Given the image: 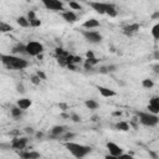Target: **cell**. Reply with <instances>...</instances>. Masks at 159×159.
<instances>
[{
    "label": "cell",
    "instance_id": "6da1fadb",
    "mask_svg": "<svg viewBox=\"0 0 159 159\" xmlns=\"http://www.w3.org/2000/svg\"><path fill=\"white\" fill-rule=\"evenodd\" d=\"M0 61L1 63L10 68V70H25L29 67V62L21 57L14 56V55H0Z\"/></svg>",
    "mask_w": 159,
    "mask_h": 159
},
{
    "label": "cell",
    "instance_id": "7a4b0ae2",
    "mask_svg": "<svg viewBox=\"0 0 159 159\" xmlns=\"http://www.w3.org/2000/svg\"><path fill=\"white\" fill-rule=\"evenodd\" d=\"M65 148L77 159H83L84 157H87L88 154H91L92 148L89 145H84V144H80L76 142H65Z\"/></svg>",
    "mask_w": 159,
    "mask_h": 159
},
{
    "label": "cell",
    "instance_id": "3957f363",
    "mask_svg": "<svg viewBox=\"0 0 159 159\" xmlns=\"http://www.w3.org/2000/svg\"><path fill=\"white\" fill-rule=\"evenodd\" d=\"M135 116L138 117V122H140L145 127H155L159 123V117L157 114H152L149 112H135Z\"/></svg>",
    "mask_w": 159,
    "mask_h": 159
},
{
    "label": "cell",
    "instance_id": "277c9868",
    "mask_svg": "<svg viewBox=\"0 0 159 159\" xmlns=\"http://www.w3.org/2000/svg\"><path fill=\"white\" fill-rule=\"evenodd\" d=\"M26 55L30 56H40L43 52V45L39 41H29L26 45Z\"/></svg>",
    "mask_w": 159,
    "mask_h": 159
},
{
    "label": "cell",
    "instance_id": "5b68a950",
    "mask_svg": "<svg viewBox=\"0 0 159 159\" xmlns=\"http://www.w3.org/2000/svg\"><path fill=\"white\" fill-rule=\"evenodd\" d=\"M81 34L84 37V40L88 41L89 43H99L103 40L102 35L94 30H81Z\"/></svg>",
    "mask_w": 159,
    "mask_h": 159
},
{
    "label": "cell",
    "instance_id": "8992f818",
    "mask_svg": "<svg viewBox=\"0 0 159 159\" xmlns=\"http://www.w3.org/2000/svg\"><path fill=\"white\" fill-rule=\"evenodd\" d=\"M42 5L47 10H53V11L63 10V2L60 0H42Z\"/></svg>",
    "mask_w": 159,
    "mask_h": 159
},
{
    "label": "cell",
    "instance_id": "52a82bcc",
    "mask_svg": "<svg viewBox=\"0 0 159 159\" xmlns=\"http://www.w3.org/2000/svg\"><path fill=\"white\" fill-rule=\"evenodd\" d=\"M27 138L26 137H17V138H14L10 143L11 148L12 149H16V150H22L25 149V147L27 145Z\"/></svg>",
    "mask_w": 159,
    "mask_h": 159
},
{
    "label": "cell",
    "instance_id": "ba28073f",
    "mask_svg": "<svg viewBox=\"0 0 159 159\" xmlns=\"http://www.w3.org/2000/svg\"><path fill=\"white\" fill-rule=\"evenodd\" d=\"M96 12L101 14V15H104L106 14V10H107V5L108 2H99V1H89L87 2Z\"/></svg>",
    "mask_w": 159,
    "mask_h": 159
},
{
    "label": "cell",
    "instance_id": "9c48e42d",
    "mask_svg": "<svg viewBox=\"0 0 159 159\" xmlns=\"http://www.w3.org/2000/svg\"><path fill=\"white\" fill-rule=\"evenodd\" d=\"M106 147H107V149H108V152H109V154H111V155L119 157L120 154H123V153H124V152H123V148H122V147H119L118 144L113 143V142H108V143L106 144Z\"/></svg>",
    "mask_w": 159,
    "mask_h": 159
},
{
    "label": "cell",
    "instance_id": "30bf717a",
    "mask_svg": "<svg viewBox=\"0 0 159 159\" xmlns=\"http://www.w3.org/2000/svg\"><path fill=\"white\" fill-rule=\"evenodd\" d=\"M148 109H149V113L158 116V113H159V98H158V97H153V98L149 101Z\"/></svg>",
    "mask_w": 159,
    "mask_h": 159
},
{
    "label": "cell",
    "instance_id": "8fae6325",
    "mask_svg": "<svg viewBox=\"0 0 159 159\" xmlns=\"http://www.w3.org/2000/svg\"><path fill=\"white\" fill-rule=\"evenodd\" d=\"M61 16H62V19H63L65 21H67V22H75V21H77V15H76V12L72 11V10L62 11V12H61Z\"/></svg>",
    "mask_w": 159,
    "mask_h": 159
},
{
    "label": "cell",
    "instance_id": "7c38bea8",
    "mask_svg": "<svg viewBox=\"0 0 159 159\" xmlns=\"http://www.w3.org/2000/svg\"><path fill=\"white\" fill-rule=\"evenodd\" d=\"M97 89H98V92L101 93V96H102V97H106V98L114 97V96L117 94V93H116V91H113V89H111V88H108V87L97 86Z\"/></svg>",
    "mask_w": 159,
    "mask_h": 159
},
{
    "label": "cell",
    "instance_id": "4fadbf2b",
    "mask_svg": "<svg viewBox=\"0 0 159 159\" xmlns=\"http://www.w3.org/2000/svg\"><path fill=\"white\" fill-rule=\"evenodd\" d=\"M20 157L22 159H40L41 154L39 152H36V150H26V152H21Z\"/></svg>",
    "mask_w": 159,
    "mask_h": 159
},
{
    "label": "cell",
    "instance_id": "5bb4252c",
    "mask_svg": "<svg viewBox=\"0 0 159 159\" xmlns=\"http://www.w3.org/2000/svg\"><path fill=\"white\" fill-rule=\"evenodd\" d=\"M139 24H137V22H134V24H129V25H125L124 27H123V32L125 34V35H128V36H130V35H133V34H135L138 30H139Z\"/></svg>",
    "mask_w": 159,
    "mask_h": 159
},
{
    "label": "cell",
    "instance_id": "9a60e30c",
    "mask_svg": "<svg viewBox=\"0 0 159 159\" xmlns=\"http://www.w3.org/2000/svg\"><path fill=\"white\" fill-rule=\"evenodd\" d=\"M66 130H67V129H66L65 125H55V127H52V129H51V137H52V138H60Z\"/></svg>",
    "mask_w": 159,
    "mask_h": 159
},
{
    "label": "cell",
    "instance_id": "2e32d148",
    "mask_svg": "<svg viewBox=\"0 0 159 159\" xmlns=\"http://www.w3.org/2000/svg\"><path fill=\"white\" fill-rule=\"evenodd\" d=\"M99 21L98 20H96V19H88V20H86L83 24H82V27H84V29H87V30H92V29H97V27H99Z\"/></svg>",
    "mask_w": 159,
    "mask_h": 159
},
{
    "label": "cell",
    "instance_id": "e0dca14e",
    "mask_svg": "<svg viewBox=\"0 0 159 159\" xmlns=\"http://www.w3.org/2000/svg\"><path fill=\"white\" fill-rule=\"evenodd\" d=\"M31 104H32V102H31V99H29V98H20V99H17V102H16V106H17L21 111H25V109L30 108Z\"/></svg>",
    "mask_w": 159,
    "mask_h": 159
},
{
    "label": "cell",
    "instance_id": "ac0fdd59",
    "mask_svg": "<svg viewBox=\"0 0 159 159\" xmlns=\"http://www.w3.org/2000/svg\"><path fill=\"white\" fill-rule=\"evenodd\" d=\"M114 128L117 130H120V132H128L130 129V124L128 122H125V120H119V122H117L114 124Z\"/></svg>",
    "mask_w": 159,
    "mask_h": 159
},
{
    "label": "cell",
    "instance_id": "d6986e66",
    "mask_svg": "<svg viewBox=\"0 0 159 159\" xmlns=\"http://www.w3.org/2000/svg\"><path fill=\"white\" fill-rule=\"evenodd\" d=\"M106 14L109 16V17H116L117 16V9H116V5L114 4H109L107 5V10H106Z\"/></svg>",
    "mask_w": 159,
    "mask_h": 159
},
{
    "label": "cell",
    "instance_id": "ffe728a7",
    "mask_svg": "<svg viewBox=\"0 0 159 159\" xmlns=\"http://www.w3.org/2000/svg\"><path fill=\"white\" fill-rule=\"evenodd\" d=\"M98 62H99V60L96 58V57H93V58H86V61H84V68L86 70H89L91 67H93Z\"/></svg>",
    "mask_w": 159,
    "mask_h": 159
},
{
    "label": "cell",
    "instance_id": "44dd1931",
    "mask_svg": "<svg viewBox=\"0 0 159 159\" xmlns=\"http://www.w3.org/2000/svg\"><path fill=\"white\" fill-rule=\"evenodd\" d=\"M84 106L88 108V109H97L99 107V103L94 99H86L84 101Z\"/></svg>",
    "mask_w": 159,
    "mask_h": 159
},
{
    "label": "cell",
    "instance_id": "7402d4cb",
    "mask_svg": "<svg viewBox=\"0 0 159 159\" xmlns=\"http://www.w3.org/2000/svg\"><path fill=\"white\" fill-rule=\"evenodd\" d=\"M11 31H14V27L10 24L0 21V32H11Z\"/></svg>",
    "mask_w": 159,
    "mask_h": 159
},
{
    "label": "cell",
    "instance_id": "603a6c76",
    "mask_svg": "<svg viewBox=\"0 0 159 159\" xmlns=\"http://www.w3.org/2000/svg\"><path fill=\"white\" fill-rule=\"evenodd\" d=\"M14 53H26V46L24 43H17L16 46L12 47Z\"/></svg>",
    "mask_w": 159,
    "mask_h": 159
},
{
    "label": "cell",
    "instance_id": "cb8c5ba5",
    "mask_svg": "<svg viewBox=\"0 0 159 159\" xmlns=\"http://www.w3.org/2000/svg\"><path fill=\"white\" fill-rule=\"evenodd\" d=\"M16 22H17V25H20L21 27H29V26H30V22L27 21L26 16H19V17L16 19Z\"/></svg>",
    "mask_w": 159,
    "mask_h": 159
},
{
    "label": "cell",
    "instance_id": "d4e9b609",
    "mask_svg": "<svg viewBox=\"0 0 159 159\" xmlns=\"http://www.w3.org/2000/svg\"><path fill=\"white\" fill-rule=\"evenodd\" d=\"M10 112H11V116H12L14 118H20V117L22 116V111H21L17 106H16V107H12Z\"/></svg>",
    "mask_w": 159,
    "mask_h": 159
},
{
    "label": "cell",
    "instance_id": "484cf974",
    "mask_svg": "<svg viewBox=\"0 0 159 159\" xmlns=\"http://www.w3.org/2000/svg\"><path fill=\"white\" fill-rule=\"evenodd\" d=\"M152 36L154 37V40H158L159 39V24H155L152 27Z\"/></svg>",
    "mask_w": 159,
    "mask_h": 159
},
{
    "label": "cell",
    "instance_id": "4316f807",
    "mask_svg": "<svg viewBox=\"0 0 159 159\" xmlns=\"http://www.w3.org/2000/svg\"><path fill=\"white\" fill-rule=\"evenodd\" d=\"M142 86H143L144 88L149 89V88H152V87L154 86V82H153L152 80H149V78H144V80L142 81Z\"/></svg>",
    "mask_w": 159,
    "mask_h": 159
},
{
    "label": "cell",
    "instance_id": "83f0119b",
    "mask_svg": "<svg viewBox=\"0 0 159 159\" xmlns=\"http://www.w3.org/2000/svg\"><path fill=\"white\" fill-rule=\"evenodd\" d=\"M75 135H76L75 133H72V132H67V130H66V132H65L60 138H62L65 142H70V139H72Z\"/></svg>",
    "mask_w": 159,
    "mask_h": 159
},
{
    "label": "cell",
    "instance_id": "f1b7e54d",
    "mask_svg": "<svg viewBox=\"0 0 159 159\" xmlns=\"http://www.w3.org/2000/svg\"><path fill=\"white\" fill-rule=\"evenodd\" d=\"M37 16H36V12L34 11V10H29L27 11V15H26V19H27V21L29 22H31L32 20H35Z\"/></svg>",
    "mask_w": 159,
    "mask_h": 159
},
{
    "label": "cell",
    "instance_id": "f546056e",
    "mask_svg": "<svg viewBox=\"0 0 159 159\" xmlns=\"http://www.w3.org/2000/svg\"><path fill=\"white\" fill-rule=\"evenodd\" d=\"M70 119L72 120V122H75V123H80L82 119H81V116H78L77 113H71L70 114Z\"/></svg>",
    "mask_w": 159,
    "mask_h": 159
},
{
    "label": "cell",
    "instance_id": "4dcf8cb0",
    "mask_svg": "<svg viewBox=\"0 0 159 159\" xmlns=\"http://www.w3.org/2000/svg\"><path fill=\"white\" fill-rule=\"evenodd\" d=\"M68 6L72 9V10H81V5L76 1H70L68 2Z\"/></svg>",
    "mask_w": 159,
    "mask_h": 159
},
{
    "label": "cell",
    "instance_id": "1f68e13d",
    "mask_svg": "<svg viewBox=\"0 0 159 159\" xmlns=\"http://www.w3.org/2000/svg\"><path fill=\"white\" fill-rule=\"evenodd\" d=\"M30 26H32V27H39V26H41V20H40L39 17H36L35 20H32V21L30 22Z\"/></svg>",
    "mask_w": 159,
    "mask_h": 159
},
{
    "label": "cell",
    "instance_id": "d6a6232c",
    "mask_svg": "<svg viewBox=\"0 0 159 159\" xmlns=\"http://www.w3.org/2000/svg\"><path fill=\"white\" fill-rule=\"evenodd\" d=\"M30 80H31V82H32L34 84H36V86H37V84H40V82H41V80H40V77H39L37 75L31 76V78H30Z\"/></svg>",
    "mask_w": 159,
    "mask_h": 159
},
{
    "label": "cell",
    "instance_id": "836d02e7",
    "mask_svg": "<svg viewBox=\"0 0 159 159\" xmlns=\"http://www.w3.org/2000/svg\"><path fill=\"white\" fill-rule=\"evenodd\" d=\"M118 159H135L132 154H125V153H123V154H120L119 157H118Z\"/></svg>",
    "mask_w": 159,
    "mask_h": 159
},
{
    "label": "cell",
    "instance_id": "e575fe53",
    "mask_svg": "<svg viewBox=\"0 0 159 159\" xmlns=\"http://www.w3.org/2000/svg\"><path fill=\"white\" fill-rule=\"evenodd\" d=\"M82 62V58H81V56L78 57V56H72V60H71V63H81ZM70 63V65H71Z\"/></svg>",
    "mask_w": 159,
    "mask_h": 159
},
{
    "label": "cell",
    "instance_id": "d590c367",
    "mask_svg": "<svg viewBox=\"0 0 159 159\" xmlns=\"http://www.w3.org/2000/svg\"><path fill=\"white\" fill-rule=\"evenodd\" d=\"M106 68H107V72H113V71L117 70V66H116V65H109V66H107Z\"/></svg>",
    "mask_w": 159,
    "mask_h": 159
},
{
    "label": "cell",
    "instance_id": "8d00e7d4",
    "mask_svg": "<svg viewBox=\"0 0 159 159\" xmlns=\"http://www.w3.org/2000/svg\"><path fill=\"white\" fill-rule=\"evenodd\" d=\"M86 57H87V58H93V57H94V53H93L92 51H87V52H86Z\"/></svg>",
    "mask_w": 159,
    "mask_h": 159
},
{
    "label": "cell",
    "instance_id": "74e56055",
    "mask_svg": "<svg viewBox=\"0 0 159 159\" xmlns=\"http://www.w3.org/2000/svg\"><path fill=\"white\" fill-rule=\"evenodd\" d=\"M37 76L40 77V80H46V75H45L43 72H41V71L37 72Z\"/></svg>",
    "mask_w": 159,
    "mask_h": 159
},
{
    "label": "cell",
    "instance_id": "f35d334b",
    "mask_svg": "<svg viewBox=\"0 0 159 159\" xmlns=\"http://www.w3.org/2000/svg\"><path fill=\"white\" fill-rule=\"evenodd\" d=\"M58 107H60L62 111H66V109L68 108V106H67L66 103H60V104H58Z\"/></svg>",
    "mask_w": 159,
    "mask_h": 159
},
{
    "label": "cell",
    "instance_id": "ab89813d",
    "mask_svg": "<svg viewBox=\"0 0 159 159\" xmlns=\"http://www.w3.org/2000/svg\"><path fill=\"white\" fill-rule=\"evenodd\" d=\"M104 159H118V157H114V155L107 154V155H104Z\"/></svg>",
    "mask_w": 159,
    "mask_h": 159
},
{
    "label": "cell",
    "instance_id": "60d3db41",
    "mask_svg": "<svg viewBox=\"0 0 159 159\" xmlns=\"http://www.w3.org/2000/svg\"><path fill=\"white\" fill-rule=\"evenodd\" d=\"M25 130H26V133H30V134H32V133H34V129H32V128H29V127H27V128H25Z\"/></svg>",
    "mask_w": 159,
    "mask_h": 159
},
{
    "label": "cell",
    "instance_id": "b9f144b4",
    "mask_svg": "<svg viewBox=\"0 0 159 159\" xmlns=\"http://www.w3.org/2000/svg\"><path fill=\"white\" fill-rule=\"evenodd\" d=\"M99 72H101V73H107V68H106V67H101V68H99Z\"/></svg>",
    "mask_w": 159,
    "mask_h": 159
},
{
    "label": "cell",
    "instance_id": "7bdbcfd3",
    "mask_svg": "<svg viewBox=\"0 0 159 159\" xmlns=\"http://www.w3.org/2000/svg\"><path fill=\"white\" fill-rule=\"evenodd\" d=\"M152 17H153V19H158V17H159V11H157V12H155V14H154Z\"/></svg>",
    "mask_w": 159,
    "mask_h": 159
},
{
    "label": "cell",
    "instance_id": "ee69618b",
    "mask_svg": "<svg viewBox=\"0 0 159 159\" xmlns=\"http://www.w3.org/2000/svg\"><path fill=\"white\" fill-rule=\"evenodd\" d=\"M36 137H37V138H42V137H43V134H42L41 132H37V133H36Z\"/></svg>",
    "mask_w": 159,
    "mask_h": 159
},
{
    "label": "cell",
    "instance_id": "f6af8a7d",
    "mask_svg": "<svg viewBox=\"0 0 159 159\" xmlns=\"http://www.w3.org/2000/svg\"><path fill=\"white\" fill-rule=\"evenodd\" d=\"M61 117H63V118H70V114H66V113H62V114H61Z\"/></svg>",
    "mask_w": 159,
    "mask_h": 159
},
{
    "label": "cell",
    "instance_id": "bcb514c9",
    "mask_svg": "<svg viewBox=\"0 0 159 159\" xmlns=\"http://www.w3.org/2000/svg\"><path fill=\"white\" fill-rule=\"evenodd\" d=\"M120 114H122L120 112H114V113H113V116H120Z\"/></svg>",
    "mask_w": 159,
    "mask_h": 159
}]
</instances>
